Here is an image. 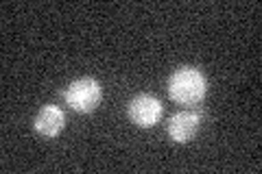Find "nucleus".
<instances>
[{"mask_svg":"<svg viewBox=\"0 0 262 174\" xmlns=\"http://www.w3.org/2000/svg\"><path fill=\"white\" fill-rule=\"evenodd\" d=\"M166 87H168L170 101H175L177 105L194 107V105H199L208 94V79L199 68L184 65V68H177L168 77Z\"/></svg>","mask_w":262,"mask_h":174,"instance_id":"nucleus-1","label":"nucleus"},{"mask_svg":"<svg viewBox=\"0 0 262 174\" xmlns=\"http://www.w3.org/2000/svg\"><path fill=\"white\" fill-rule=\"evenodd\" d=\"M101 98H103V87H101V83L92 77L72 81L70 85L63 89L66 105H70V109L79 111V113L94 111L96 107L101 105Z\"/></svg>","mask_w":262,"mask_h":174,"instance_id":"nucleus-2","label":"nucleus"},{"mask_svg":"<svg viewBox=\"0 0 262 174\" xmlns=\"http://www.w3.org/2000/svg\"><path fill=\"white\" fill-rule=\"evenodd\" d=\"M164 113V107H162V101L158 96L153 94H138L129 101V107H127V115L129 120L140 129H151L155 124L160 122Z\"/></svg>","mask_w":262,"mask_h":174,"instance_id":"nucleus-3","label":"nucleus"},{"mask_svg":"<svg viewBox=\"0 0 262 174\" xmlns=\"http://www.w3.org/2000/svg\"><path fill=\"white\" fill-rule=\"evenodd\" d=\"M201 118H203L201 111H196V109H184V111L175 113L166 124L168 137L173 139L175 144L190 142V139L196 135L199 127H201Z\"/></svg>","mask_w":262,"mask_h":174,"instance_id":"nucleus-4","label":"nucleus"},{"mask_svg":"<svg viewBox=\"0 0 262 174\" xmlns=\"http://www.w3.org/2000/svg\"><path fill=\"white\" fill-rule=\"evenodd\" d=\"M66 127V113L61 111V107L57 105H44L37 111L33 129L44 137H57Z\"/></svg>","mask_w":262,"mask_h":174,"instance_id":"nucleus-5","label":"nucleus"}]
</instances>
